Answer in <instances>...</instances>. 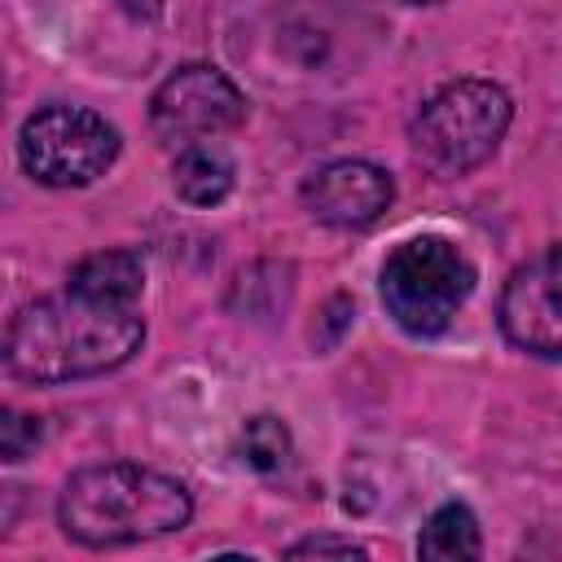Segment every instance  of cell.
<instances>
[{
  "instance_id": "1",
  "label": "cell",
  "mask_w": 562,
  "mask_h": 562,
  "mask_svg": "<svg viewBox=\"0 0 562 562\" xmlns=\"http://www.w3.org/2000/svg\"><path fill=\"white\" fill-rule=\"evenodd\" d=\"M145 321L127 303H105L66 285V294L22 307L4 338V364L22 382L57 386L119 369L140 351Z\"/></svg>"
},
{
  "instance_id": "2",
  "label": "cell",
  "mask_w": 562,
  "mask_h": 562,
  "mask_svg": "<svg viewBox=\"0 0 562 562\" xmlns=\"http://www.w3.org/2000/svg\"><path fill=\"white\" fill-rule=\"evenodd\" d=\"M189 514L193 501L180 479L132 461H105L70 474L57 505L61 531L88 549H114L180 531Z\"/></svg>"
},
{
  "instance_id": "3",
  "label": "cell",
  "mask_w": 562,
  "mask_h": 562,
  "mask_svg": "<svg viewBox=\"0 0 562 562\" xmlns=\"http://www.w3.org/2000/svg\"><path fill=\"white\" fill-rule=\"evenodd\" d=\"M514 119L509 92L492 79H452L430 92L413 119V149L435 176H465L483 167Z\"/></svg>"
},
{
  "instance_id": "4",
  "label": "cell",
  "mask_w": 562,
  "mask_h": 562,
  "mask_svg": "<svg viewBox=\"0 0 562 562\" xmlns=\"http://www.w3.org/2000/svg\"><path fill=\"white\" fill-rule=\"evenodd\" d=\"M470 290L474 268L448 237H408L382 263V303L413 338L443 334Z\"/></svg>"
},
{
  "instance_id": "5",
  "label": "cell",
  "mask_w": 562,
  "mask_h": 562,
  "mask_svg": "<svg viewBox=\"0 0 562 562\" xmlns=\"http://www.w3.org/2000/svg\"><path fill=\"white\" fill-rule=\"evenodd\" d=\"M18 158L40 184H53V189L92 184L119 158V132L97 110L44 105L22 123Z\"/></svg>"
},
{
  "instance_id": "6",
  "label": "cell",
  "mask_w": 562,
  "mask_h": 562,
  "mask_svg": "<svg viewBox=\"0 0 562 562\" xmlns=\"http://www.w3.org/2000/svg\"><path fill=\"white\" fill-rule=\"evenodd\" d=\"M246 119V97L215 66H180L167 75L149 101V123L167 145H202L220 132H233Z\"/></svg>"
},
{
  "instance_id": "7",
  "label": "cell",
  "mask_w": 562,
  "mask_h": 562,
  "mask_svg": "<svg viewBox=\"0 0 562 562\" xmlns=\"http://www.w3.org/2000/svg\"><path fill=\"white\" fill-rule=\"evenodd\" d=\"M501 329L514 347L562 360V246L514 268L501 294Z\"/></svg>"
},
{
  "instance_id": "8",
  "label": "cell",
  "mask_w": 562,
  "mask_h": 562,
  "mask_svg": "<svg viewBox=\"0 0 562 562\" xmlns=\"http://www.w3.org/2000/svg\"><path fill=\"white\" fill-rule=\"evenodd\" d=\"M391 198H395L391 176L360 158L329 162L316 176H307V184H303L307 211L329 228H369L386 215Z\"/></svg>"
},
{
  "instance_id": "9",
  "label": "cell",
  "mask_w": 562,
  "mask_h": 562,
  "mask_svg": "<svg viewBox=\"0 0 562 562\" xmlns=\"http://www.w3.org/2000/svg\"><path fill=\"white\" fill-rule=\"evenodd\" d=\"M66 285L79 290V294L105 299V303L136 307V299L145 290V268H140V259L132 250H97V255H88V259L75 263V272H70Z\"/></svg>"
},
{
  "instance_id": "10",
  "label": "cell",
  "mask_w": 562,
  "mask_h": 562,
  "mask_svg": "<svg viewBox=\"0 0 562 562\" xmlns=\"http://www.w3.org/2000/svg\"><path fill=\"white\" fill-rule=\"evenodd\" d=\"M171 189L189 206H215L233 189V162L211 145H189L171 167Z\"/></svg>"
},
{
  "instance_id": "11",
  "label": "cell",
  "mask_w": 562,
  "mask_h": 562,
  "mask_svg": "<svg viewBox=\"0 0 562 562\" xmlns=\"http://www.w3.org/2000/svg\"><path fill=\"white\" fill-rule=\"evenodd\" d=\"M417 553L422 558H443V562L479 558L483 553V540H479V518L470 514V505H461V501L439 505L426 518L422 536H417Z\"/></svg>"
},
{
  "instance_id": "12",
  "label": "cell",
  "mask_w": 562,
  "mask_h": 562,
  "mask_svg": "<svg viewBox=\"0 0 562 562\" xmlns=\"http://www.w3.org/2000/svg\"><path fill=\"white\" fill-rule=\"evenodd\" d=\"M241 452H246V461H250L255 470H263V474L281 470V465L290 461V430H285V422L272 417V413L250 417L246 430H241Z\"/></svg>"
},
{
  "instance_id": "13",
  "label": "cell",
  "mask_w": 562,
  "mask_h": 562,
  "mask_svg": "<svg viewBox=\"0 0 562 562\" xmlns=\"http://www.w3.org/2000/svg\"><path fill=\"white\" fill-rule=\"evenodd\" d=\"M35 443H40V422L4 408L0 413V457L4 461H22V457L35 452Z\"/></svg>"
},
{
  "instance_id": "14",
  "label": "cell",
  "mask_w": 562,
  "mask_h": 562,
  "mask_svg": "<svg viewBox=\"0 0 562 562\" xmlns=\"http://www.w3.org/2000/svg\"><path fill=\"white\" fill-rule=\"evenodd\" d=\"M285 553H290V558H307V553H342V558H351V553H364V549H360V544H351V540L312 536V540H299V544H290Z\"/></svg>"
},
{
  "instance_id": "15",
  "label": "cell",
  "mask_w": 562,
  "mask_h": 562,
  "mask_svg": "<svg viewBox=\"0 0 562 562\" xmlns=\"http://www.w3.org/2000/svg\"><path fill=\"white\" fill-rule=\"evenodd\" d=\"M123 4V13H132L136 22H154L158 13H162V0H119Z\"/></svg>"
},
{
  "instance_id": "16",
  "label": "cell",
  "mask_w": 562,
  "mask_h": 562,
  "mask_svg": "<svg viewBox=\"0 0 562 562\" xmlns=\"http://www.w3.org/2000/svg\"><path fill=\"white\" fill-rule=\"evenodd\" d=\"M400 4H439V0H400Z\"/></svg>"
}]
</instances>
